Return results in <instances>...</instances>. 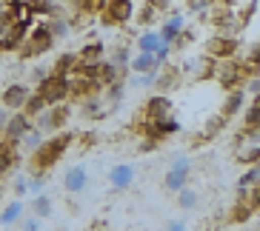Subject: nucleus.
<instances>
[{
	"label": "nucleus",
	"mask_w": 260,
	"mask_h": 231,
	"mask_svg": "<svg viewBox=\"0 0 260 231\" xmlns=\"http://www.w3.org/2000/svg\"><path fill=\"white\" fill-rule=\"evenodd\" d=\"M75 66H77V52H63V54H57L54 66H49V71H54V74H63V77H69L72 71H75Z\"/></svg>",
	"instance_id": "4be33fe9"
},
{
	"label": "nucleus",
	"mask_w": 260,
	"mask_h": 231,
	"mask_svg": "<svg viewBox=\"0 0 260 231\" xmlns=\"http://www.w3.org/2000/svg\"><path fill=\"white\" fill-rule=\"evenodd\" d=\"M12 20H15V17H12V12H9V6H6L3 12H0V29H3L6 23H12Z\"/></svg>",
	"instance_id": "a18cd8bd"
},
{
	"label": "nucleus",
	"mask_w": 260,
	"mask_h": 231,
	"mask_svg": "<svg viewBox=\"0 0 260 231\" xmlns=\"http://www.w3.org/2000/svg\"><path fill=\"white\" fill-rule=\"evenodd\" d=\"M75 143V134L72 131H57L52 137H46L35 151H31V160H29V171H40V174H49V171L63 160V154L72 148Z\"/></svg>",
	"instance_id": "f257e3e1"
},
{
	"label": "nucleus",
	"mask_w": 260,
	"mask_h": 231,
	"mask_svg": "<svg viewBox=\"0 0 260 231\" xmlns=\"http://www.w3.org/2000/svg\"><path fill=\"white\" fill-rule=\"evenodd\" d=\"M240 131H260V106H249L240 117Z\"/></svg>",
	"instance_id": "cd10ccee"
},
{
	"label": "nucleus",
	"mask_w": 260,
	"mask_h": 231,
	"mask_svg": "<svg viewBox=\"0 0 260 231\" xmlns=\"http://www.w3.org/2000/svg\"><path fill=\"white\" fill-rule=\"evenodd\" d=\"M109 183H112V188H117V191H126V188L135 183V166H129V163L112 166V169H109Z\"/></svg>",
	"instance_id": "f3484780"
},
{
	"label": "nucleus",
	"mask_w": 260,
	"mask_h": 231,
	"mask_svg": "<svg viewBox=\"0 0 260 231\" xmlns=\"http://www.w3.org/2000/svg\"><path fill=\"white\" fill-rule=\"evenodd\" d=\"M157 15H160V12H157V9L152 6V3H143V9L138 12V23H140V26H149Z\"/></svg>",
	"instance_id": "58836bf2"
},
{
	"label": "nucleus",
	"mask_w": 260,
	"mask_h": 231,
	"mask_svg": "<svg viewBox=\"0 0 260 231\" xmlns=\"http://www.w3.org/2000/svg\"><path fill=\"white\" fill-rule=\"evenodd\" d=\"M249 203H252V206H254V211H257V208H260V183L249 188Z\"/></svg>",
	"instance_id": "c03bdc74"
},
{
	"label": "nucleus",
	"mask_w": 260,
	"mask_h": 231,
	"mask_svg": "<svg viewBox=\"0 0 260 231\" xmlns=\"http://www.w3.org/2000/svg\"><path fill=\"white\" fill-rule=\"evenodd\" d=\"M189 174H191V160H189V157H177V160L169 166L166 180H163L166 191L177 194L180 188H186V185H189Z\"/></svg>",
	"instance_id": "423d86ee"
},
{
	"label": "nucleus",
	"mask_w": 260,
	"mask_h": 231,
	"mask_svg": "<svg viewBox=\"0 0 260 231\" xmlns=\"http://www.w3.org/2000/svg\"><path fill=\"white\" fill-rule=\"evenodd\" d=\"M69 117H72V106L57 103V106H49L43 114H38L31 123H35V129L40 134H57V131H63V126L69 123Z\"/></svg>",
	"instance_id": "20e7f679"
},
{
	"label": "nucleus",
	"mask_w": 260,
	"mask_h": 231,
	"mask_svg": "<svg viewBox=\"0 0 260 231\" xmlns=\"http://www.w3.org/2000/svg\"><path fill=\"white\" fill-rule=\"evenodd\" d=\"M212 77L226 89V92H232V89H243V83L249 80L246 71H243V63H232V60H214Z\"/></svg>",
	"instance_id": "39448f33"
},
{
	"label": "nucleus",
	"mask_w": 260,
	"mask_h": 231,
	"mask_svg": "<svg viewBox=\"0 0 260 231\" xmlns=\"http://www.w3.org/2000/svg\"><path fill=\"white\" fill-rule=\"evenodd\" d=\"M17 160H20V154H17V143L0 137V174H9V171L17 166Z\"/></svg>",
	"instance_id": "a211bd4d"
},
{
	"label": "nucleus",
	"mask_w": 260,
	"mask_h": 231,
	"mask_svg": "<svg viewBox=\"0 0 260 231\" xmlns=\"http://www.w3.org/2000/svg\"><path fill=\"white\" fill-rule=\"evenodd\" d=\"M54 46V34L52 29H49V20H38V23L29 29V34H26L23 46H20V60H35V57H40V54H46L49 49Z\"/></svg>",
	"instance_id": "f03ea898"
},
{
	"label": "nucleus",
	"mask_w": 260,
	"mask_h": 231,
	"mask_svg": "<svg viewBox=\"0 0 260 231\" xmlns=\"http://www.w3.org/2000/svg\"><path fill=\"white\" fill-rule=\"evenodd\" d=\"M46 108H49V103L43 100V97H40L38 92H31V94H29V100H26V106H23V114H29L31 120H35V117L43 114Z\"/></svg>",
	"instance_id": "c85d7f7f"
},
{
	"label": "nucleus",
	"mask_w": 260,
	"mask_h": 231,
	"mask_svg": "<svg viewBox=\"0 0 260 231\" xmlns=\"http://www.w3.org/2000/svg\"><path fill=\"white\" fill-rule=\"evenodd\" d=\"M177 206L186 208V211H191V208L198 206V191H194V188H189V185H186V188H180V191H177Z\"/></svg>",
	"instance_id": "f704fd0d"
},
{
	"label": "nucleus",
	"mask_w": 260,
	"mask_h": 231,
	"mask_svg": "<svg viewBox=\"0 0 260 231\" xmlns=\"http://www.w3.org/2000/svg\"><path fill=\"white\" fill-rule=\"evenodd\" d=\"M15 191L20 194V197H23V194L29 191V180H17V183H15Z\"/></svg>",
	"instance_id": "49530a36"
},
{
	"label": "nucleus",
	"mask_w": 260,
	"mask_h": 231,
	"mask_svg": "<svg viewBox=\"0 0 260 231\" xmlns=\"http://www.w3.org/2000/svg\"><path fill=\"white\" fill-rule=\"evenodd\" d=\"M243 100H246V89H232L226 103H223V108H220V114L226 117V120H232V117L237 114V108L243 106Z\"/></svg>",
	"instance_id": "5701e85b"
},
{
	"label": "nucleus",
	"mask_w": 260,
	"mask_h": 231,
	"mask_svg": "<svg viewBox=\"0 0 260 231\" xmlns=\"http://www.w3.org/2000/svg\"><path fill=\"white\" fill-rule=\"evenodd\" d=\"M172 114V97L169 94H152L149 100L143 103V114L146 120H160V117Z\"/></svg>",
	"instance_id": "4468645a"
},
{
	"label": "nucleus",
	"mask_w": 260,
	"mask_h": 231,
	"mask_svg": "<svg viewBox=\"0 0 260 231\" xmlns=\"http://www.w3.org/2000/svg\"><path fill=\"white\" fill-rule=\"evenodd\" d=\"M129 60H132L129 46H117L115 54H112V63H115V66H120V69H129Z\"/></svg>",
	"instance_id": "e433bc0d"
},
{
	"label": "nucleus",
	"mask_w": 260,
	"mask_h": 231,
	"mask_svg": "<svg viewBox=\"0 0 260 231\" xmlns=\"http://www.w3.org/2000/svg\"><path fill=\"white\" fill-rule=\"evenodd\" d=\"M257 183H260V163L249 166V171L237 177V188H252V185H257Z\"/></svg>",
	"instance_id": "72a5a7b5"
},
{
	"label": "nucleus",
	"mask_w": 260,
	"mask_h": 231,
	"mask_svg": "<svg viewBox=\"0 0 260 231\" xmlns=\"http://www.w3.org/2000/svg\"><path fill=\"white\" fill-rule=\"evenodd\" d=\"M254 12H257V0H249L243 12H235V15H237V29H243V26H249V23H252Z\"/></svg>",
	"instance_id": "c9c22d12"
},
{
	"label": "nucleus",
	"mask_w": 260,
	"mask_h": 231,
	"mask_svg": "<svg viewBox=\"0 0 260 231\" xmlns=\"http://www.w3.org/2000/svg\"><path fill=\"white\" fill-rule=\"evenodd\" d=\"M212 6H214L212 0H189V3H186V9H189L191 15H203V12H209Z\"/></svg>",
	"instance_id": "a19ab883"
},
{
	"label": "nucleus",
	"mask_w": 260,
	"mask_h": 231,
	"mask_svg": "<svg viewBox=\"0 0 260 231\" xmlns=\"http://www.w3.org/2000/svg\"><path fill=\"white\" fill-rule=\"evenodd\" d=\"M132 231H140V228H132Z\"/></svg>",
	"instance_id": "5fc2aeb1"
},
{
	"label": "nucleus",
	"mask_w": 260,
	"mask_h": 231,
	"mask_svg": "<svg viewBox=\"0 0 260 231\" xmlns=\"http://www.w3.org/2000/svg\"><path fill=\"white\" fill-rule=\"evenodd\" d=\"M31 214L40 217V220H49V217L54 214V203L49 194H35L31 197Z\"/></svg>",
	"instance_id": "b1692460"
},
{
	"label": "nucleus",
	"mask_w": 260,
	"mask_h": 231,
	"mask_svg": "<svg viewBox=\"0 0 260 231\" xmlns=\"http://www.w3.org/2000/svg\"><path fill=\"white\" fill-rule=\"evenodd\" d=\"M183 29H186V20H183L180 15H172L166 23H163V29H160L163 43H169V46H172V43H175V37H177V34H180Z\"/></svg>",
	"instance_id": "412c9836"
},
{
	"label": "nucleus",
	"mask_w": 260,
	"mask_h": 231,
	"mask_svg": "<svg viewBox=\"0 0 260 231\" xmlns=\"http://www.w3.org/2000/svg\"><path fill=\"white\" fill-rule=\"evenodd\" d=\"M180 80H183V71L177 69V66H169V63H163L160 69H157V80H154V89L157 92H172V89H177L180 86Z\"/></svg>",
	"instance_id": "dca6fc26"
},
{
	"label": "nucleus",
	"mask_w": 260,
	"mask_h": 231,
	"mask_svg": "<svg viewBox=\"0 0 260 231\" xmlns=\"http://www.w3.org/2000/svg\"><path fill=\"white\" fill-rule=\"evenodd\" d=\"M191 37H194V31H191V29H183V31H180V34L175 37V43H172V49H186V46L191 43Z\"/></svg>",
	"instance_id": "79ce46f5"
},
{
	"label": "nucleus",
	"mask_w": 260,
	"mask_h": 231,
	"mask_svg": "<svg viewBox=\"0 0 260 231\" xmlns=\"http://www.w3.org/2000/svg\"><path fill=\"white\" fill-rule=\"evenodd\" d=\"M29 6H31V12H35L38 20H46V17H52L54 12H57L52 0H29Z\"/></svg>",
	"instance_id": "2f4dec72"
},
{
	"label": "nucleus",
	"mask_w": 260,
	"mask_h": 231,
	"mask_svg": "<svg viewBox=\"0 0 260 231\" xmlns=\"http://www.w3.org/2000/svg\"><path fill=\"white\" fill-rule=\"evenodd\" d=\"M29 94H31V89L26 83H9L6 89L0 92V106L9 108V111H23Z\"/></svg>",
	"instance_id": "1a4fd4ad"
},
{
	"label": "nucleus",
	"mask_w": 260,
	"mask_h": 231,
	"mask_svg": "<svg viewBox=\"0 0 260 231\" xmlns=\"http://www.w3.org/2000/svg\"><path fill=\"white\" fill-rule=\"evenodd\" d=\"M0 197H3V185H0Z\"/></svg>",
	"instance_id": "864d4df0"
},
{
	"label": "nucleus",
	"mask_w": 260,
	"mask_h": 231,
	"mask_svg": "<svg viewBox=\"0 0 260 231\" xmlns=\"http://www.w3.org/2000/svg\"><path fill=\"white\" fill-rule=\"evenodd\" d=\"M98 92H100L98 80H92V77H86V74H69V100L80 103Z\"/></svg>",
	"instance_id": "ddd939ff"
},
{
	"label": "nucleus",
	"mask_w": 260,
	"mask_h": 231,
	"mask_svg": "<svg viewBox=\"0 0 260 231\" xmlns=\"http://www.w3.org/2000/svg\"><path fill=\"white\" fill-rule=\"evenodd\" d=\"M254 214V206L249 203V188H237V200L235 206L229 208V217H226V223L229 225H243L249 223Z\"/></svg>",
	"instance_id": "f8f14e48"
},
{
	"label": "nucleus",
	"mask_w": 260,
	"mask_h": 231,
	"mask_svg": "<svg viewBox=\"0 0 260 231\" xmlns=\"http://www.w3.org/2000/svg\"><path fill=\"white\" fill-rule=\"evenodd\" d=\"M46 20H49V29H52L54 40L66 37V34L72 31V26H69V20H66V17H57V15H52V17H46Z\"/></svg>",
	"instance_id": "473e14b6"
},
{
	"label": "nucleus",
	"mask_w": 260,
	"mask_h": 231,
	"mask_svg": "<svg viewBox=\"0 0 260 231\" xmlns=\"http://www.w3.org/2000/svg\"><path fill=\"white\" fill-rule=\"evenodd\" d=\"M86 185H89V171H86V166H69L66 174H63V188L69 194H80V191H86Z\"/></svg>",
	"instance_id": "2eb2a0df"
},
{
	"label": "nucleus",
	"mask_w": 260,
	"mask_h": 231,
	"mask_svg": "<svg viewBox=\"0 0 260 231\" xmlns=\"http://www.w3.org/2000/svg\"><path fill=\"white\" fill-rule=\"evenodd\" d=\"M40 143H43V134H40V131H38V129H31V131H29V134H26V137H23V140H20V146H23V148H26V151H35V148H38V146H40Z\"/></svg>",
	"instance_id": "4c0bfd02"
},
{
	"label": "nucleus",
	"mask_w": 260,
	"mask_h": 231,
	"mask_svg": "<svg viewBox=\"0 0 260 231\" xmlns=\"http://www.w3.org/2000/svg\"><path fill=\"white\" fill-rule=\"evenodd\" d=\"M237 163L240 166H254V163H260V143H252L249 148H237Z\"/></svg>",
	"instance_id": "7c9ffc66"
},
{
	"label": "nucleus",
	"mask_w": 260,
	"mask_h": 231,
	"mask_svg": "<svg viewBox=\"0 0 260 231\" xmlns=\"http://www.w3.org/2000/svg\"><path fill=\"white\" fill-rule=\"evenodd\" d=\"M26 34H29V26L17 23V20H12V23H6L3 29H0V54L20 52V46H23Z\"/></svg>",
	"instance_id": "0eeeda50"
},
{
	"label": "nucleus",
	"mask_w": 260,
	"mask_h": 231,
	"mask_svg": "<svg viewBox=\"0 0 260 231\" xmlns=\"http://www.w3.org/2000/svg\"><path fill=\"white\" fill-rule=\"evenodd\" d=\"M154 80H157V71H143V74H138L135 80H132V86H138V89H149V86H154Z\"/></svg>",
	"instance_id": "ea45409f"
},
{
	"label": "nucleus",
	"mask_w": 260,
	"mask_h": 231,
	"mask_svg": "<svg viewBox=\"0 0 260 231\" xmlns=\"http://www.w3.org/2000/svg\"><path fill=\"white\" fill-rule=\"evenodd\" d=\"M31 129H35L31 117L23 114V111H15V114H9L6 129H3V134H0V137H6V140H12V143H17V146H20V140H23Z\"/></svg>",
	"instance_id": "9d476101"
},
{
	"label": "nucleus",
	"mask_w": 260,
	"mask_h": 231,
	"mask_svg": "<svg viewBox=\"0 0 260 231\" xmlns=\"http://www.w3.org/2000/svg\"><path fill=\"white\" fill-rule=\"evenodd\" d=\"M40 217H35V214H29V217H20V225H23V231H40Z\"/></svg>",
	"instance_id": "37998d69"
},
{
	"label": "nucleus",
	"mask_w": 260,
	"mask_h": 231,
	"mask_svg": "<svg viewBox=\"0 0 260 231\" xmlns=\"http://www.w3.org/2000/svg\"><path fill=\"white\" fill-rule=\"evenodd\" d=\"M9 6V3H6V0H0V12H3V9H6Z\"/></svg>",
	"instance_id": "8fccbe9b"
},
{
	"label": "nucleus",
	"mask_w": 260,
	"mask_h": 231,
	"mask_svg": "<svg viewBox=\"0 0 260 231\" xmlns=\"http://www.w3.org/2000/svg\"><path fill=\"white\" fill-rule=\"evenodd\" d=\"M23 211H26V206H23L20 200L9 203V206L3 208V211H0V225H15V223H20Z\"/></svg>",
	"instance_id": "bb28decb"
},
{
	"label": "nucleus",
	"mask_w": 260,
	"mask_h": 231,
	"mask_svg": "<svg viewBox=\"0 0 260 231\" xmlns=\"http://www.w3.org/2000/svg\"><path fill=\"white\" fill-rule=\"evenodd\" d=\"M106 54V43L103 40H89L86 46L77 49V60L80 63H100Z\"/></svg>",
	"instance_id": "6ab92c4d"
},
{
	"label": "nucleus",
	"mask_w": 260,
	"mask_h": 231,
	"mask_svg": "<svg viewBox=\"0 0 260 231\" xmlns=\"http://www.w3.org/2000/svg\"><path fill=\"white\" fill-rule=\"evenodd\" d=\"M6 3H9V6H12V3H17V0H6Z\"/></svg>",
	"instance_id": "603ef678"
},
{
	"label": "nucleus",
	"mask_w": 260,
	"mask_h": 231,
	"mask_svg": "<svg viewBox=\"0 0 260 231\" xmlns=\"http://www.w3.org/2000/svg\"><path fill=\"white\" fill-rule=\"evenodd\" d=\"M129 69L135 74H143V71H157V60H154V54H146V52H138V57H132L129 60Z\"/></svg>",
	"instance_id": "a878e982"
},
{
	"label": "nucleus",
	"mask_w": 260,
	"mask_h": 231,
	"mask_svg": "<svg viewBox=\"0 0 260 231\" xmlns=\"http://www.w3.org/2000/svg\"><path fill=\"white\" fill-rule=\"evenodd\" d=\"M103 17H106L109 26H123L135 17V0H109L106 9H103Z\"/></svg>",
	"instance_id": "9b49d317"
},
{
	"label": "nucleus",
	"mask_w": 260,
	"mask_h": 231,
	"mask_svg": "<svg viewBox=\"0 0 260 231\" xmlns=\"http://www.w3.org/2000/svg\"><path fill=\"white\" fill-rule=\"evenodd\" d=\"M9 12H12V17H15L17 23L29 26V29L38 23V17H35V12H31L29 0H17V3H12V6H9Z\"/></svg>",
	"instance_id": "aec40b11"
},
{
	"label": "nucleus",
	"mask_w": 260,
	"mask_h": 231,
	"mask_svg": "<svg viewBox=\"0 0 260 231\" xmlns=\"http://www.w3.org/2000/svg\"><path fill=\"white\" fill-rule=\"evenodd\" d=\"M109 0H75L77 15H103Z\"/></svg>",
	"instance_id": "c756f323"
},
{
	"label": "nucleus",
	"mask_w": 260,
	"mask_h": 231,
	"mask_svg": "<svg viewBox=\"0 0 260 231\" xmlns=\"http://www.w3.org/2000/svg\"><path fill=\"white\" fill-rule=\"evenodd\" d=\"M160 46H163V37H160V31H152V29H146L143 34L138 37V52L154 54V52H157Z\"/></svg>",
	"instance_id": "393cba45"
},
{
	"label": "nucleus",
	"mask_w": 260,
	"mask_h": 231,
	"mask_svg": "<svg viewBox=\"0 0 260 231\" xmlns=\"http://www.w3.org/2000/svg\"><path fill=\"white\" fill-rule=\"evenodd\" d=\"M166 231H186V223H183V220H175V223L166 225Z\"/></svg>",
	"instance_id": "de8ad7c7"
},
{
	"label": "nucleus",
	"mask_w": 260,
	"mask_h": 231,
	"mask_svg": "<svg viewBox=\"0 0 260 231\" xmlns=\"http://www.w3.org/2000/svg\"><path fill=\"white\" fill-rule=\"evenodd\" d=\"M257 231H260V228H257Z\"/></svg>",
	"instance_id": "6e6d98bb"
},
{
	"label": "nucleus",
	"mask_w": 260,
	"mask_h": 231,
	"mask_svg": "<svg viewBox=\"0 0 260 231\" xmlns=\"http://www.w3.org/2000/svg\"><path fill=\"white\" fill-rule=\"evenodd\" d=\"M94 231H109V228H106V225H100V228H94Z\"/></svg>",
	"instance_id": "3c124183"
},
{
	"label": "nucleus",
	"mask_w": 260,
	"mask_h": 231,
	"mask_svg": "<svg viewBox=\"0 0 260 231\" xmlns=\"http://www.w3.org/2000/svg\"><path fill=\"white\" fill-rule=\"evenodd\" d=\"M6 120H9V108L0 106V134H3V129H6Z\"/></svg>",
	"instance_id": "09e8293b"
},
{
	"label": "nucleus",
	"mask_w": 260,
	"mask_h": 231,
	"mask_svg": "<svg viewBox=\"0 0 260 231\" xmlns=\"http://www.w3.org/2000/svg\"><path fill=\"white\" fill-rule=\"evenodd\" d=\"M35 92L43 97V100L49 103V106H57V103H66L69 100V77L63 74H54V71H49L43 80H40L38 86H35Z\"/></svg>",
	"instance_id": "7ed1b4c3"
},
{
	"label": "nucleus",
	"mask_w": 260,
	"mask_h": 231,
	"mask_svg": "<svg viewBox=\"0 0 260 231\" xmlns=\"http://www.w3.org/2000/svg\"><path fill=\"white\" fill-rule=\"evenodd\" d=\"M237 46L240 43H237L235 34H214L206 43V57H212V60H235Z\"/></svg>",
	"instance_id": "6e6552de"
}]
</instances>
